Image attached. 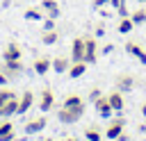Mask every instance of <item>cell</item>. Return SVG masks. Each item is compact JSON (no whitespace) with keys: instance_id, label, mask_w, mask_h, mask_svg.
<instances>
[{"instance_id":"31","label":"cell","mask_w":146,"mask_h":141,"mask_svg":"<svg viewBox=\"0 0 146 141\" xmlns=\"http://www.w3.org/2000/svg\"><path fill=\"white\" fill-rule=\"evenodd\" d=\"M105 5H110V0H94V2H91V7H94V9H98V7H105Z\"/></svg>"},{"instance_id":"16","label":"cell","mask_w":146,"mask_h":141,"mask_svg":"<svg viewBox=\"0 0 146 141\" xmlns=\"http://www.w3.org/2000/svg\"><path fill=\"white\" fill-rule=\"evenodd\" d=\"M84 70H87V61H71L66 73H68V77H82Z\"/></svg>"},{"instance_id":"33","label":"cell","mask_w":146,"mask_h":141,"mask_svg":"<svg viewBox=\"0 0 146 141\" xmlns=\"http://www.w3.org/2000/svg\"><path fill=\"white\" fill-rule=\"evenodd\" d=\"M7 82H9V77L5 75V70H0V86H2V84H7Z\"/></svg>"},{"instance_id":"11","label":"cell","mask_w":146,"mask_h":141,"mask_svg":"<svg viewBox=\"0 0 146 141\" xmlns=\"http://www.w3.org/2000/svg\"><path fill=\"white\" fill-rule=\"evenodd\" d=\"M46 123H48V118H46V116L32 118V121L25 125V134H36V132H41V130L46 127Z\"/></svg>"},{"instance_id":"13","label":"cell","mask_w":146,"mask_h":141,"mask_svg":"<svg viewBox=\"0 0 146 141\" xmlns=\"http://www.w3.org/2000/svg\"><path fill=\"white\" fill-rule=\"evenodd\" d=\"M62 107H68V109H80V107H87V105H84L82 96H78V93H68V96L64 98Z\"/></svg>"},{"instance_id":"25","label":"cell","mask_w":146,"mask_h":141,"mask_svg":"<svg viewBox=\"0 0 146 141\" xmlns=\"http://www.w3.org/2000/svg\"><path fill=\"white\" fill-rule=\"evenodd\" d=\"M41 7H43L46 11H52V9H59V5H57V0H41Z\"/></svg>"},{"instance_id":"20","label":"cell","mask_w":146,"mask_h":141,"mask_svg":"<svg viewBox=\"0 0 146 141\" xmlns=\"http://www.w3.org/2000/svg\"><path fill=\"white\" fill-rule=\"evenodd\" d=\"M16 111H18V98H11V100H7V102H5V118L14 116Z\"/></svg>"},{"instance_id":"7","label":"cell","mask_w":146,"mask_h":141,"mask_svg":"<svg viewBox=\"0 0 146 141\" xmlns=\"http://www.w3.org/2000/svg\"><path fill=\"white\" fill-rule=\"evenodd\" d=\"M135 86V77L130 75V73H121V75H116V80H114V89H119L121 93H125V91H130Z\"/></svg>"},{"instance_id":"6","label":"cell","mask_w":146,"mask_h":141,"mask_svg":"<svg viewBox=\"0 0 146 141\" xmlns=\"http://www.w3.org/2000/svg\"><path fill=\"white\" fill-rule=\"evenodd\" d=\"M71 61H84V36L73 39V43H71Z\"/></svg>"},{"instance_id":"10","label":"cell","mask_w":146,"mask_h":141,"mask_svg":"<svg viewBox=\"0 0 146 141\" xmlns=\"http://www.w3.org/2000/svg\"><path fill=\"white\" fill-rule=\"evenodd\" d=\"M32 105H34V93H32V91H23V96L18 98V111H16V114H18V116L25 114Z\"/></svg>"},{"instance_id":"30","label":"cell","mask_w":146,"mask_h":141,"mask_svg":"<svg viewBox=\"0 0 146 141\" xmlns=\"http://www.w3.org/2000/svg\"><path fill=\"white\" fill-rule=\"evenodd\" d=\"M43 30H55V18H50V16H48V18L43 20Z\"/></svg>"},{"instance_id":"4","label":"cell","mask_w":146,"mask_h":141,"mask_svg":"<svg viewBox=\"0 0 146 141\" xmlns=\"http://www.w3.org/2000/svg\"><path fill=\"white\" fill-rule=\"evenodd\" d=\"M94 107H96V111H98L103 118H110L112 111H114L112 105H110V96H107V93H105V96H98V98L94 100Z\"/></svg>"},{"instance_id":"21","label":"cell","mask_w":146,"mask_h":141,"mask_svg":"<svg viewBox=\"0 0 146 141\" xmlns=\"http://www.w3.org/2000/svg\"><path fill=\"white\" fill-rule=\"evenodd\" d=\"M11 98H16L11 91L0 89V118H5V102H7V100H11Z\"/></svg>"},{"instance_id":"39","label":"cell","mask_w":146,"mask_h":141,"mask_svg":"<svg viewBox=\"0 0 146 141\" xmlns=\"http://www.w3.org/2000/svg\"><path fill=\"white\" fill-rule=\"evenodd\" d=\"M137 2H146V0H137Z\"/></svg>"},{"instance_id":"5","label":"cell","mask_w":146,"mask_h":141,"mask_svg":"<svg viewBox=\"0 0 146 141\" xmlns=\"http://www.w3.org/2000/svg\"><path fill=\"white\" fill-rule=\"evenodd\" d=\"M5 75L9 77V80H14V77H18L21 73H23V61L21 59H5Z\"/></svg>"},{"instance_id":"8","label":"cell","mask_w":146,"mask_h":141,"mask_svg":"<svg viewBox=\"0 0 146 141\" xmlns=\"http://www.w3.org/2000/svg\"><path fill=\"white\" fill-rule=\"evenodd\" d=\"M52 107H55V93H52L50 89H43L41 96H39V109L46 114V111H50Z\"/></svg>"},{"instance_id":"36","label":"cell","mask_w":146,"mask_h":141,"mask_svg":"<svg viewBox=\"0 0 146 141\" xmlns=\"http://www.w3.org/2000/svg\"><path fill=\"white\" fill-rule=\"evenodd\" d=\"M112 50H114V45H112V43H110V45H105V48H103V52H107V55H110V52H112Z\"/></svg>"},{"instance_id":"35","label":"cell","mask_w":146,"mask_h":141,"mask_svg":"<svg viewBox=\"0 0 146 141\" xmlns=\"http://www.w3.org/2000/svg\"><path fill=\"white\" fill-rule=\"evenodd\" d=\"M114 141H128V136H125V132H121V134H119V136H116Z\"/></svg>"},{"instance_id":"24","label":"cell","mask_w":146,"mask_h":141,"mask_svg":"<svg viewBox=\"0 0 146 141\" xmlns=\"http://www.w3.org/2000/svg\"><path fill=\"white\" fill-rule=\"evenodd\" d=\"M84 136H87V141H100V132L96 127H87L84 130Z\"/></svg>"},{"instance_id":"9","label":"cell","mask_w":146,"mask_h":141,"mask_svg":"<svg viewBox=\"0 0 146 141\" xmlns=\"http://www.w3.org/2000/svg\"><path fill=\"white\" fill-rule=\"evenodd\" d=\"M125 52H128V55H132V57H135L139 64H146V50H144L139 43L128 41V43H125Z\"/></svg>"},{"instance_id":"18","label":"cell","mask_w":146,"mask_h":141,"mask_svg":"<svg viewBox=\"0 0 146 141\" xmlns=\"http://www.w3.org/2000/svg\"><path fill=\"white\" fill-rule=\"evenodd\" d=\"M57 41H59L57 30H43V34H41V43L43 45H55Z\"/></svg>"},{"instance_id":"22","label":"cell","mask_w":146,"mask_h":141,"mask_svg":"<svg viewBox=\"0 0 146 141\" xmlns=\"http://www.w3.org/2000/svg\"><path fill=\"white\" fill-rule=\"evenodd\" d=\"M130 18H132L135 25H144V23H146V9H137V11H132Z\"/></svg>"},{"instance_id":"14","label":"cell","mask_w":146,"mask_h":141,"mask_svg":"<svg viewBox=\"0 0 146 141\" xmlns=\"http://www.w3.org/2000/svg\"><path fill=\"white\" fill-rule=\"evenodd\" d=\"M107 96H110V105H112V109H114V111H123V107H125L123 93L116 89V91H112V93H107Z\"/></svg>"},{"instance_id":"29","label":"cell","mask_w":146,"mask_h":141,"mask_svg":"<svg viewBox=\"0 0 146 141\" xmlns=\"http://www.w3.org/2000/svg\"><path fill=\"white\" fill-rule=\"evenodd\" d=\"M96 11H98V14L103 16V18H110V16H112V7H110V9H105V7H98Z\"/></svg>"},{"instance_id":"2","label":"cell","mask_w":146,"mask_h":141,"mask_svg":"<svg viewBox=\"0 0 146 141\" xmlns=\"http://www.w3.org/2000/svg\"><path fill=\"white\" fill-rule=\"evenodd\" d=\"M96 59H98V43L94 36H84V61L96 64Z\"/></svg>"},{"instance_id":"38","label":"cell","mask_w":146,"mask_h":141,"mask_svg":"<svg viewBox=\"0 0 146 141\" xmlns=\"http://www.w3.org/2000/svg\"><path fill=\"white\" fill-rule=\"evenodd\" d=\"M43 141H55V139H43Z\"/></svg>"},{"instance_id":"28","label":"cell","mask_w":146,"mask_h":141,"mask_svg":"<svg viewBox=\"0 0 146 141\" xmlns=\"http://www.w3.org/2000/svg\"><path fill=\"white\" fill-rule=\"evenodd\" d=\"M16 139V132L11 130V132H5V134H0V141H14Z\"/></svg>"},{"instance_id":"23","label":"cell","mask_w":146,"mask_h":141,"mask_svg":"<svg viewBox=\"0 0 146 141\" xmlns=\"http://www.w3.org/2000/svg\"><path fill=\"white\" fill-rule=\"evenodd\" d=\"M23 18H25V20H41L43 14H41V9H25Z\"/></svg>"},{"instance_id":"34","label":"cell","mask_w":146,"mask_h":141,"mask_svg":"<svg viewBox=\"0 0 146 141\" xmlns=\"http://www.w3.org/2000/svg\"><path fill=\"white\" fill-rule=\"evenodd\" d=\"M103 34H105V30H103V25H98L96 27V36H103Z\"/></svg>"},{"instance_id":"15","label":"cell","mask_w":146,"mask_h":141,"mask_svg":"<svg viewBox=\"0 0 146 141\" xmlns=\"http://www.w3.org/2000/svg\"><path fill=\"white\" fill-rule=\"evenodd\" d=\"M21 45L18 43H7V48H5V52H2V59H21Z\"/></svg>"},{"instance_id":"17","label":"cell","mask_w":146,"mask_h":141,"mask_svg":"<svg viewBox=\"0 0 146 141\" xmlns=\"http://www.w3.org/2000/svg\"><path fill=\"white\" fill-rule=\"evenodd\" d=\"M68 66H71V59L68 57H55L52 59V70L55 73H66Z\"/></svg>"},{"instance_id":"1","label":"cell","mask_w":146,"mask_h":141,"mask_svg":"<svg viewBox=\"0 0 146 141\" xmlns=\"http://www.w3.org/2000/svg\"><path fill=\"white\" fill-rule=\"evenodd\" d=\"M84 109H87V107H80V109L59 107V109H57V118H59V123H64V125H73V123H78V121L84 116Z\"/></svg>"},{"instance_id":"37","label":"cell","mask_w":146,"mask_h":141,"mask_svg":"<svg viewBox=\"0 0 146 141\" xmlns=\"http://www.w3.org/2000/svg\"><path fill=\"white\" fill-rule=\"evenodd\" d=\"M64 141H78V139H75V136H68V139H64Z\"/></svg>"},{"instance_id":"3","label":"cell","mask_w":146,"mask_h":141,"mask_svg":"<svg viewBox=\"0 0 146 141\" xmlns=\"http://www.w3.org/2000/svg\"><path fill=\"white\" fill-rule=\"evenodd\" d=\"M123 125H125V118H123V116L110 118V125H107V130H105V136H107L110 141H114V139L123 132Z\"/></svg>"},{"instance_id":"12","label":"cell","mask_w":146,"mask_h":141,"mask_svg":"<svg viewBox=\"0 0 146 141\" xmlns=\"http://www.w3.org/2000/svg\"><path fill=\"white\" fill-rule=\"evenodd\" d=\"M32 68L36 70V75H46V73L52 68V59H48V57H39V59H34Z\"/></svg>"},{"instance_id":"26","label":"cell","mask_w":146,"mask_h":141,"mask_svg":"<svg viewBox=\"0 0 146 141\" xmlns=\"http://www.w3.org/2000/svg\"><path fill=\"white\" fill-rule=\"evenodd\" d=\"M116 11H119V16H121V18H128V16H130V14H128V7H125V0L121 2V7H119Z\"/></svg>"},{"instance_id":"32","label":"cell","mask_w":146,"mask_h":141,"mask_svg":"<svg viewBox=\"0 0 146 141\" xmlns=\"http://www.w3.org/2000/svg\"><path fill=\"white\" fill-rule=\"evenodd\" d=\"M121 2H123V0H110V7H112V9H119Z\"/></svg>"},{"instance_id":"19","label":"cell","mask_w":146,"mask_h":141,"mask_svg":"<svg viewBox=\"0 0 146 141\" xmlns=\"http://www.w3.org/2000/svg\"><path fill=\"white\" fill-rule=\"evenodd\" d=\"M132 27H135V23H132V18H130V16L119 20V34H130V32H132Z\"/></svg>"},{"instance_id":"27","label":"cell","mask_w":146,"mask_h":141,"mask_svg":"<svg viewBox=\"0 0 146 141\" xmlns=\"http://www.w3.org/2000/svg\"><path fill=\"white\" fill-rule=\"evenodd\" d=\"M98 96H103V91H100V89H98V86H94V89H91V91H89V100H91V102H94V100H96V98H98Z\"/></svg>"}]
</instances>
